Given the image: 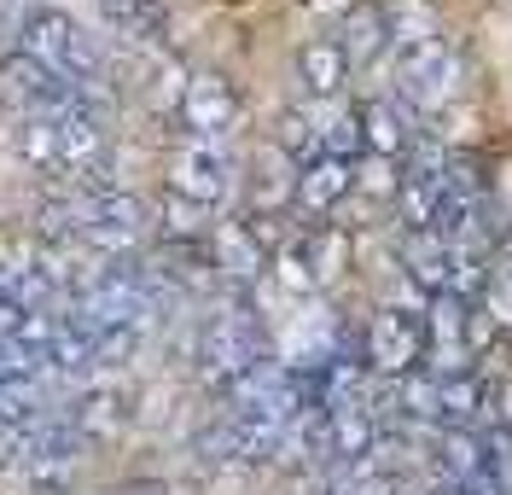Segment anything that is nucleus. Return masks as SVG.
Wrapping results in <instances>:
<instances>
[{"label":"nucleus","mask_w":512,"mask_h":495,"mask_svg":"<svg viewBox=\"0 0 512 495\" xmlns=\"http://www.w3.org/2000/svg\"><path fill=\"white\" fill-rule=\"evenodd\" d=\"M12 35H18V53H30L35 65H47L53 76H64L76 94H88L94 105L111 99V59H105L99 35H88L82 18H70L64 6H47V0L24 6Z\"/></svg>","instance_id":"f257e3e1"},{"label":"nucleus","mask_w":512,"mask_h":495,"mask_svg":"<svg viewBox=\"0 0 512 495\" xmlns=\"http://www.w3.org/2000/svg\"><path fill=\"white\" fill-rule=\"evenodd\" d=\"M192 362H198V379L210 391H227L233 379H245L256 362H268V338L256 327L251 309H222L198 327V344H192Z\"/></svg>","instance_id":"f03ea898"},{"label":"nucleus","mask_w":512,"mask_h":495,"mask_svg":"<svg viewBox=\"0 0 512 495\" xmlns=\"http://www.w3.org/2000/svg\"><path fill=\"white\" fill-rule=\"evenodd\" d=\"M425 350H431L425 321L408 315V309H379V315L367 321V338H361V362H367V373L384 379V385L419 373V367H425Z\"/></svg>","instance_id":"7ed1b4c3"},{"label":"nucleus","mask_w":512,"mask_h":495,"mask_svg":"<svg viewBox=\"0 0 512 495\" xmlns=\"http://www.w3.org/2000/svg\"><path fill=\"white\" fill-rule=\"evenodd\" d=\"M396 94L402 105H414V111H443L448 99L460 94V53L448 47L443 35H431V41H419V47H402V59H396Z\"/></svg>","instance_id":"20e7f679"},{"label":"nucleus","mask_w":512,"mask_h":495,"mask_svg":"<svg viewBox=\"0 0 512 495\" xmlns=\"http://www.w3.org/2000/svg\"><path fill=\"white\" fill-rule=\"evenodd\" d=\"M175 117H181L187 140L227 146V134L239 129V88L227 76H216V70H198V76H187V94L175 105Z\"/></svg>","instance_id":"39448f33"},{"label":"nucleus","mask_w":512,"mask_h":495,"mask_svg":"<svg viewBox=\"0 0 512 495\" xmlns=\"http://www.w3.org/2000/svg\"><path fill=\"white\" fill-rule=\"evenodd\" d=\"M169 193L198 204V210H216L233 193V158L227 146H204V140H181L175 158H169Z\"/></svg>","instance_id":"423d86ee"},{"label":"nucleus","mask_w":512,"mask_h":495,"mask_svg":"<svg viewBox=\"0 0 512 495\" xmlns=\"http://www.w3.org/2000/svg\"><path fill=\"white\" fill-rule=\"evenodd\" d=\"M0 76H6V88L18 94L24 117H59V111H70V105H82V99H88V94H76L64 76H53L47 65H35L30 53H6Z\"/></svg>","instance_id":"0eeeda50"},{"label":"nucleus","mask_w":512,"mask_h":495,"mask_svg":"<svg viewBox=\"0 0 512 495\" xmlns=\"http://www.w3.org/2000/svg\"><path fill=\"white\" fill-rule=\"evenodd\" d=\"M210 263H216V280L222 286L251 292L256 280H262V268H268V245L256 239L251 222H216L210 228Z\"/></svg>","instance_id":"6e6552de"},{"label":"nucleus","mask_w":512,"mask_h":495,"mask_svg":"<svg viewBox=\"0 0 512 495\" xmlns=\"http://www.w3.org/2000/svg\"><path fill=\"white\" fill-rule=\"evenodd\" d=\"M355 117H361V152H367V158H390V164H396V158L414 152L419 134H414V123H408V105H402V99H367Z\"/></svg>","instance_id":"1a4fd4ad"},{"label":"nucleus","mask_w":512,"mask_h":495,"mask_svg":"<svg viewBox=\"0 0 512 495\" xmlns=\"http://www.w3.org/2000/svg\"><path fill=\"white\" fill-rule=\"evenodd\" d=\"M355 193V164L350 158H315V164L297 169V204L309 210V216H326V210H338L344 198Z\"/></svg>","instance_id":"9d476101"},{"label":"nucleus","mask_w":512,"mask_h":495,"mask_svg":"<svg viewBox=\"0 0 512 495\" xmlns=\"http://www.w3.org/2000/svg\"><path fill=\"white\" fill-rule=\"evenodd\" d=\"M402 274L425 297H443L448 274H454V245H448L443 233H402Z\"/></svg>","instance_id":"9b49d317"},{"label":"nucleus","mask_w":512,"mask_h":495,"mask_svg":"<svg viewBox=\"0 0 512 495\" xmlns=\"http://www.w3.org/2000/svg\"><path fill=\"white\" fill-rule=\"evenodd\" d=\"M297 76H303L309 99H320V105H332V99L344 94V82H350V59H344L338 35H315V41L297 53Z\"/></svg>","instance_id":"f8f14e48"},{"label":"nucleus","mask_w":512,"mask_h":495,"mask_svg":"<svg viewBox=\"0 0 512 495\" xmlns=\"http://www.w3.org/2000/svg\"><path fill=\"white\" fill-rule=\"evenodd\" d=\"M99 18L111 24V35H123L128 47H163V0H99Z\"/></svg>","instance_id":"ddd939ff"},{"label":"nucleus","mask_w":512,"mask_h":495,"mask_svg":"<svg viewBox=\"0 0 512 495\" xmlns=\"http://www.w3.org/2000/svg\"><path fill=\"white\" fill-rule=\"evenodd\" d=\"M70 426L82 431V437H111L117 426H128V391L123 385H88V391L76 396V408H70Z\"/></svg>","instance_id":"4468645a"},{"label":"nucleus","mask_w":512,"mask_h":495,"mask_svg":"<svg viewBox=\"0 0 512 495\" xmlns=\"http://www.w3.org/2000/svg\"><path fill=\"white\" fill-rule=\"evenodd\" d=\"M472 420H483V379L478 373H448V379H437V426L472 431Z\"/></svg>","instance_id":"2eb2a0df"},{"label":"nucleus","mask_w":512,"mask_h":495,"mask_svg":"<svg viewBox=\"0 0 512 495\" xmlns=\"http://www.w3.org/2000/svg\"><path fill=\"white\" fill-rule=\"evenodd\" d=\"M338 47H344V59L355 65H373L384 47H390V18H384L379 6H355L350 18H344V30H338Z\"/></svg>","instance_id":"dca6fc26"},{"label":"nucleus","mask_w":512,"mask_h":495,"mask_svg":"<svg viewBox=\"0 0 512 495\" xmlns=\"http://www.w3.org/2000/svg\"><path fill=\"white\" fill-rule=\"evenodd\" d=\"M274 140H280V152H286V158H297V169L315 164V158H320L315 111H286V117H280V129H274Z\"/></svg>","instance_id":"f3484780"},{"label":"nucleus","mask_w":512,"mask_h":495,"mask_svg":"<svg viewBox=\"0 0 512 495\" xmlns=\"http://www.w3.org/2000/svg\"><path fill=\"white\" fill-rule=\"evenodd\" d=\"M12 146H18V158L35 169H53L59 175V146H53V123L47 117H24L18 134H12Z\"/></svg>","instance_id":"a211bd4d"},{"label":"nucleus","mask_w":512,"mask_h":495,"mask_svg":"<svg viewBox=\"0 0 512 495\" xmlns=\"http://www.w3.org/2000/svg\"><path fill=\"white\" fill-rule=\"evenodd\" d=\"M297 245H303V263L315 274V286H326V280L344 268V239H338V233H309V239H297Z\"/></svg>","instance_id":"6ab92c4d"},{"label":"nucleus","mask_w":512,"mask_h":495,"mask_svg":"<svg viewBox=\"0 0 512 495\" xmlns=\"http://www.w3.org/2000/svg\"><path fill=\"white\" fill-rule=\"evenodd\" d=\"M483 315L495 327H512V268H495L489 286H483Z\"/></svg>","instance_id":"aec40b11"},{"label":"nucleus","mask_w":512,"mask_h":495,"mask_svg":"<svg viewBox=\"0 0 512 495\" xmlns=\"http://www.w3.org/2000/svg\"><path fill=\"white\" fill-rule=\"evenodd\" d=\"M355 187H361V193H373V198H396V193H402V169L390 164V158H367V169L355 175Z\"/></svg>","instance_id":"412c9836"}]
</instances>
